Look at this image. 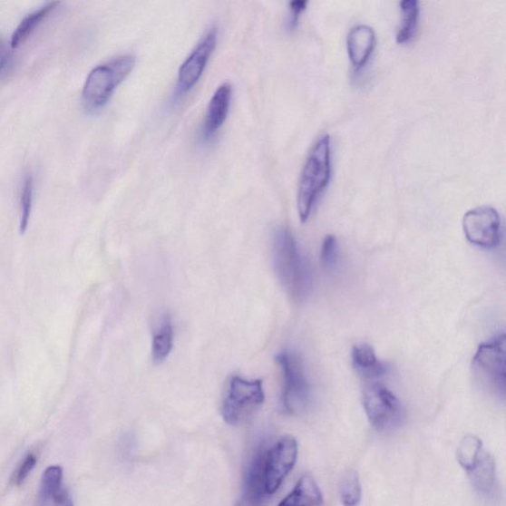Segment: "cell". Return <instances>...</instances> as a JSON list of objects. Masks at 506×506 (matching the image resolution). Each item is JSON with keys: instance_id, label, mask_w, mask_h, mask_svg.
<instances>
[{"instance_id": "cell-1", "label": "cell", "mask_w": 506, "mask_h": 506, "mask_svg": "<svg viewBox=\"0 0 506 506\" xmlns=\"http://www.w3.org/2000/svg\"><path fill=\"white\" fill-rule=\"evenodd\" d=\"M272 258L274 271L285 291L294 301L306 300L313 290V274L288 228L275 229Z\"/></svg>"}, {"instance_id": "cell-2", "label": "cell", "mask_w": 506, "mask_h": 506, "mask_svg": "<svg viewBox=\"0 0 506 506\" xmlns=\"http://www.w3.org/2000/svg\"><path fill=\"white\" fill-rule=\"evenodd\" d=\"M332 176L331 137L322 134L315 141L301 173L297 208L302 223L310 219Z\"/></svg>"}, {"instance_id": "cell-3", "label": "cell", "mask_w": 506, "mask_h": 506, "mask_svg": "<svg viewBox=\"0 0 506 506\" xmlns=\"http://www.w3.org/2000/svg\"><path fill=\"white\" fill-rule=\"evenodd\" d=\"M134 54H121L107 63L97 65L87 75L83 91V103L88 112L102 109L112 97L117 86L122 83L134 69Z\"/></svg>"}, {"instance_id": "cell-4", "label": "cell", "mask_w": 506, "mask_h": 506, "mask_svg": "<svg viewBox=\"0 0 506 506\" xmlns=\"http://www.w3.org/2000/svg\"><path fill=\"white\" fill-rule=\"evenodd\" d=\"M275 360L282 372L281 404L284 411L291 414L305 412L310 404L312 394L301 359L292 351L284 350Z\"/></svg>"}, {"instance_id": "cell-5", "label": "cell", "mask_w": 506, "mask_h": 506, "mask_svg": "<svg viewBox=\"0 0 506 506\" xmlns=\"http://www.w3.org/2000/svg\"><path fill=\"white\" fill-rule=\"evenodd\" d=\"M472 373L483 389L504 399L505 395V335L482 344L472 359Z\"/></svg>"}, {"instance_id": "cell-6", "label": "cell", "mask_w": 506, "mask_h": 506, "mask_svg": "<svg viewBox=\"0 0 506 506\" xmlns=\"http://www.w3.org/2000/svg\"><path fill=\"white\" fill-rule=\"evenodd\" d=\"M266 401L261 380H246L234 376L229 380L222 405L225 423L238 426L260 408Z\"/></svg>"}, {"instance_id": "cell-7", "label": "cell", "mask_w": 506, "mask_h": 506, "mask_svg": "<svg viewBox=\"0 0 506 506\" xmlns=\"http://www.w3.org/2000/svg\"><path fill=\"white\" fill-rule=\"evenodd\" d=\"M363 406L371 425L381 433H388L401 427L405 419L400 400L383 384H371L363 393Z\"/></svg>"}, {"instance_id": "cell-8", "label": "cell", "mask_w": 506, "mask_h": 506, "mask_svg": "<svg viewBox=\"0 0 506 506\" xmlns=\"http://www.w3.org/2000/svg\"><path fill=\"white\" fill-rule=\"evenodd\" d=\"M298 443L291 435L282 436L269 449L263 451L262 475L267 496L277 492L293 470L298 458Z\"/></svg>"}, {"instance_id": "cell-9", "label": "cell", "mask_w": 506, "mask_h": 506, "mask_svg": "<svg viewBox=\"0 0 506 506\" xmlns=\"http://www.w3.org/2000/svg\"><path fill=\"white\" fill-rule=\"evenodd\" d=\"M463 229L470 243L478 248L492 249L501 244V219L496 209L491 206L477 207L467 212Z\"/></svg>"}, {"instance_id": "cell-10", "label": "cell", "mask_w": 506, "mask_h": 506, "mask_svg": "<svg viewBox=\"0 0 506 506\" xmlns=\"http://www.w3.org/2000/svg\"><path fill=\"white\" fill-rule=\"evenodd\" d=\"M217 41L218 30L216 26H212L204 33L190 56L181 64L173 95L175 99L189 93L200 81L208 62L215 51Z\"/></svg>"}, {"instance_id": "cell-11", "label": "cell", "mask_w": 506, "mask_h": 506, "mask_svg": "<svg viewBox=\"0 0 506 506\" xmlns=\"http://www.w3.org/2000/svg\"><path fill=\"white\" fill-rule=\"evenodd\" d=\"M466 472L472 487L482 497L491 500L498 496L496 463L486 449H483L481 455Z\"/></svg>"}, {"instance_id": "cell-12", "label": "cell", "mask_w": 506, "mask_h": 506, "mask_svg": "<svg viewBox=\"0 0 506 506\" xmlns=\"http://www.w3.org/2000/svg\"><path fill=\"white\" fill-rule=\"evenodd\" d=\"M346 45L352 67L359 71L365 67L375 48V31L366 24L355 25L348 32Z\"/></svg>"}, {"instance_id": "cell-13", "label": "cell", "mask_w": 506, "mask_h": 506, "mask_svg": "<svg viewBox=\"0 0 506 506\" xmlns=\"http://www.w3.org/2000/svg\"><path fill=\"white\" fill-rule=\"evenodd\" d=\"M232 97L233 87L229 83L217 88L207 107L203 126L205 139H211L226 122Z\"/></svg>"}, {"instance_id": "cell-14", "label": "cell", "mask_w": 506, "mask_h": 506, "mask_svg": "<svg viewBox=\"0 0 506 506\" xmlns=\"http://www.w3.org/2000/svg\"><path fill=\"white\" fill-rule=\"evenodd\" d=\"M323 502V493L315 478L306 472L278 506H322Z\"/></svg>"}, {"instance_id": "cell-15", "label": "cell", "mask_w": 506, "mask_h": 506, "mask_svg": "<svg viewBox=\"0 0 506 506\" xmlns=\"http://www.w3.org/2000/svg\"><path fill=\"white\" fill-rule=\"evenodd\" d=\"M352 363L359 375L366 379H378L388 372V366L378 359L369 345L355 346L352 350Z\"/></svg>"}, {"instance_id": "cell-16", "label": "cell", "mask_w": 506, "mask_h": 506, "mask_svg": "<svg viewBox=\"0 0 506 506\" xmlns=\"http://www.w3.org/2000/svg\"><path fill=\"white\" fill-rule=\"evenodd\" d=\"M174 328L171 316L164 313L161 316L160 321L152 335L151 358L156 365L166 360L173 347Z\"/></svg>"}, {"instance_id": "cell-17", "label": "cell", "mask_w": 506, "mask_h": 506, "mask_svg": "<svg viewBox=\"0 0 506 506\" xmlns=\"http://www.w3.org/2000/svg\"><path fill=\"white\" fill-rule=\"evenodd\" d=\"M60 4L59 2L50 3L22 20L11 38V47L18 48L22 43L25 42Z\"/></svg>"}, {"instance_id": "cell-18", "label": "cell", "mask_w": 506, "mask_h": 506, "mask_svg": "<svg viewBox=\"0 0 506 506\" xmlns=\"http://www.w3.org/2000/svg\"><path fill=\"white\" fill-rule=\"evenodd\" d=\"M401 7V25L397 35L400 44L409 43L414 36L419 21L420 4L417 0H403Z\"/></svg>"}, {"instance_id": "cell-19", "label": "cell", "mask_w": 506, "mask_h": 506, "mask_svg": "<svg viewBox=\"0 0 506 506\" xmlns=\"http://www.w3.org/2000/svg\"><path fill=\"white\" fill-rule=\"evenodd\" d=\"M63 474L60 466H51L44 472L39 491L40 506H46L54 494L63 488Z\"/></svg>"}, {"instance_id": "cell-20", "label": "cell", "mask_w": 506, "mask_h": 506, "mask_svg": "<svg viewBox=\"0 0 506 506\" xmlns=\"http://www.w3.org/2000/svg\"><path fill=\"white\" fill-rule=\"evenodd\" d=\"M341 502L345 506H357L361 501V483L358 474L354 470H349L341 479L339 486Z\"/></svg>"}, {"instance_id": "cell-21", "label": "cell", "mask_w": 506, "mask_h": 506, "mask_svg": "<svg viewBox=\"0 0 506 506\" xmlns=\"http://www.w3.org/2000/svg\"><path fill=\"white\" fill-rule=\"evenodd\" d=\"M482 440L475 435H467L461 440L457 448V460L462 468L468 470L482 452Z\"/></svg>"}, {"instance_id": "cell-22", "label": "cell", "mask_w": 506, "mask_h": 506, "mask_svg": "<svg viewBox=\"0 0 506 506\" xmlns=\"http://www.w3.org/2000/svg\"><path fill=\"white\" fill-rule=\"evenodd\" d=\"M33 194H34V179L28 173L25 176L24 183H22L20 206V233L24 234L28 228L29 219L32 211Z\"/></svg>"}, {"instance_id": "cell-23", "label": "cell", "mask_w": 506, "mask_h": 506, "mask_svg": "<svg viewBox=\"0 0 506 506\" xmlns=\"http://www.w3.org/2000/svg\"><path fill=\"white\" fill-rule=\"evenodd\" d=\"M321 259L323 267L326 270H333L336 268L339 260V248L335 236L329 235L324 239Z\"/></svg>"}, {"instance_id": "cell-24", "label": "cell", "mask_w": 506, "mask_h": 506, "mask_svg": "<svg viewBox=\"0 0 506 506\" xmlns=\"http://www.w3.org/2000/svg\"><path fill=\"white\" fill-rule=\"evenodd\" d=\"M36 463V456L32 453L28 454L18 465L17 469L14 472L13 478H11V482H13L15 485L20 486L21 483H24L26 480L30 472L34 469Z\"/></svg>"}, {"instance_id": "cell-25", "label": "cell", "mask_w": 506, "mask_h": 506, "mask_svg": "<svg viewBox=\"0 0 506 506\" xmlns=\"http://www.w3.org/2000/svg\"><path fill=\"white\" fill-rule=\"evenodd\" d=\"M307 3L306 0H295V2H291L289 5V16L287 20V26L288 30L293 31L298 26L300 15H302L303 11L306 9Z\"/></svg>"}, {"instance_id": "cell-26", "label": "cell", "mask_w": 506, "mask_h": 506, "mask_svg": "<svg viewBox=\"0 0 506 506\" xmlns=\"http://www.w3.org/2000/svg\"><path fill=\"white\" fill-rule=\"evenodd\" d=\"M73 506V501L70 493L64 488H62L50 499L46 506Z\"/></svg>"}, {"instance_id": "cell-27", "label": "cell", "mask_w": 506, "mask_h": 506, "mask_svg": "<svg viewBox=\"0 0 506 506\" xmlns=\"http://www.w3.org/2000/svg\"><path fill=\"white\" fill-rule=\"evenodd\" d=\"M263 500L250 496V494L244 492L236 506H262Z\"/></svg>"}, {"instance_id": "cell-28", "label": "cell", "mask_w": 506, "mask_h": 506, "mask_svg": "<svg viewBox=\"0 0 506 506\" xmlns=\"http://www.w3.org/2000/svg\"><path fill=\"white\" fill-rule=\"evenodd\" d=\"M7 61L5 58H3L2 60H0V71H2L5 68V65L6 64Z\"/></svg>"}]
</instances>
